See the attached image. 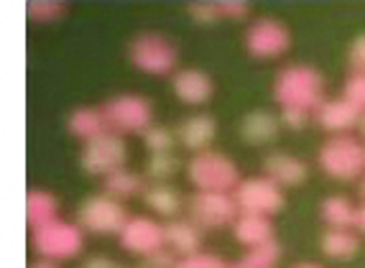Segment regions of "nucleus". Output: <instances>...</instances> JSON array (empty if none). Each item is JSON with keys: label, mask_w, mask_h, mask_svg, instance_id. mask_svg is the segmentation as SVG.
Returning <instances> with one entry per match:
<instances>
[{"label": "nucleus", "mask_w": 365, "mask_h": 268, "mask_svg": "<svg viewBox=\"0 0 365 268\" xmlns=\"http://www.w3.org/2000/svg\"><path fill=\"white\" fill-rule=\"evenodd\" d=\"M202 230L192 220H171L164 225V248H169L174 256H195L200 253Z\"/></svg>", "instance_id": "18"}, {"label": "nucleus", "mask_w": 365, "mask_h": 268, "mask_svg": "<svg viewBox=\"0 0 365 268\" xmlns=\"http://www.w3.org/2000/svg\"><path fill=\"white\" fill-rule=\"evenodd\" d=\"M360 197H363V205H365V179H363V184H360Z\"/></svg>", "instance_id": "43"}, {"label": "nucleus", "mask_w": 365, "mask_h": 268, "mask_svg": "<svg viewBox=\"0 0 365 268\" xmlns=\"http://www.w3.org/2000/svg\"><path fill=\"white\" fill-rule=\"evenodd\" d=\"M59 220V202L51 192L43 189H31L26 195V222L31 225V230L43 227Z\"/></svg>", "instance_id": "21"}, {"label": "nucleus", "mask_w": 365, "mask_h": 268, "mask_svg": "<svg viewBox=\"0 0 365 268\" xmlns=\"http://www.w3.org/2000/svg\"><path fill=\"white\" fill-rule=\"evenodd\" d=\"M67 128L74 138L79 140H92L98 138V135L108 133V125H105V118H103V110L100 108H77L69 113L67 118Z\"/></svg>", "instance_id": "22"}, {"label": "nucleus", "mask_w": 365, "mask_h": 268, "mask_svg": "<svg viewBox=\"0 0 365 268\" xmlns=\"http://www.w3.org/2000/svg\"><path fill=\"white\" fill-rule=\"evenodd\" d=\"M281 258V245L276 240H268V243H261L256 248H248L243 258V266L248 268H274Z\"/></svg>", "instance_id": "28"}, {"label": "nucleus", "mask_w": 365, "mask_h": 268, "mask_svg": "<svg viewBox=\"0 0 365 268\" xmlns=\"http://www.w3.org/2000/svg\"><path fill=\"white\" fill-rule=\"evenodd\" d=\"M279 115H274L271 110H250L240 120V138L250 146H266L279 135Z\"/></svg>", "instance_id": "17"}, {"label": "nucleus", "mask_w": 365, "mask_h": 268, "mask_svg": "<svg viewBox=\"0 0 365 268\" xmlns=\"http://www.w3.org/2000/svg\"><path fill=\"white\" fill-rule=\"evenodd\" d=\"M31 245L38 253V258H49L56 263L72 261L85 248V230L77 222L59 217L31 232Z\"/></svg>", "instance_id": "4"}, {"label": "nucleus", "mask_w": 365, "mask_h": 268, "mask_svg": "<svg viewBox=\"0 0 365 268\" xmlns=\"http://www.w3.org/2000/svg\"><path fill=\"white\" fill-rule=\"evenodd\" d=\"M342 98L360 110V115L365 113V72H353L347 77L345 87H342Z\"/></svg>", "instance_id": "30"}, {"label": "nucleus", "mask_w": 365, "mask_h": 268, "mask_svg": "<svg viewBox=\"0 0 365 268\" xmlns=\"http://www.w3.org/2000/svg\"><path fill=\"white\" fill-rule=\"evenodd\" d=\"M103 184H105L103 195L113 197V200H118V202L143 195V189H146L143 177H140V174H135V171L125 169V166H123V169H118V171H113V174H108V177L103 179Z\"/></svg>", "instance_id": "24"}, {"label": "nucleus", "mask_w": 365, "mask_h": 268, "mask_svg": "<svg viewBox=\"0 0 365 268\" xmlns=\"http://www.w3.org/2000/svg\"><path fill=\"white\" fill-rule=\"evenodd\" d=\"M128 159V146L118 133H103L98 138L87 140L79 153V166L90 177H108L113 171L123 169Z\"/></svg>", "instance_id": "8"}, {"label": "nucleus", "mask_w": 365, "mask_h": 268, "mask_svg": "<svg viewBox=\"0 0 365 268\" xmlns=\"http://www.w3.org/2000/svg\"><path fill=\"white\" fill-rule=\"evenodd\" d=\"M174 133H177V140L184 148L200 153L212 146L215 135H217V123L207 113H195V115L184 118Z\"/></svg>", "instance_id": "16"}, {"label": "nucleus", "mask_w": 365, "mask_h": 268, "mask_svg": "<svg viewBox=\"0 0 365 268\" xmlns=\"http://www.w3.org/2000/svg\"><path fill=\"white\" fill-rule=\"evenodd\" d=\"M319 215L327 222L329 227H337V230H350L353 227V217H355V205L347 197L342 195H332L322 202Z\"/></svg>", "instance_id": "25"}, {"label": "nucleus", "mask_w": 365, "mask_h": 268, "mask_svg": "<svg viewBox=\"0 0 365 268\" xmlns=\"http://www.w3.org/2000/svg\"><path fill=\"white\" fill-rule=\"evenodd\" d=\"M128 56L135 69L153 74V77L171 74L179 61L177 46H174L164 34H151V31H148V34H138V36L130 41Z\"/></svg>", "instance_id": "5"}, {"label": "nucleus", "mask_w": 365, "mask_h": 268, "mask_svg": "<svg viewBox=\"0 0 365 268\" xmlns=\"http://www.w3.org/2000/svg\"><path fill=\"white\" fill-rule=\"evenodd\" d=\"M120 238V248L130 256L148 258L156 250L164 248V225L146 215H135V217L125 220L123 230L118 232Z\"/></svg>", "instance_id": "12"}, {"label": "nucleus", "mask_w": 365, "mask_h": 268, "mask_svg": "<svg viewBox=\"0 0 365 268\" xmlns=\"http://www.w3.org/2000/svg\"><path fill=\"white\" fill-rule=\"evenodd\" d=\"M319 169L337 182H353L365 171V146L355 135H332L317 153Z\"/></svg>", "instance_id": "3"}, {"label": "nucleus", "mask_w": 365, "mask_h": 268, "mask_svg": "<svg viewBox=\"0 0 365 268\" xmlns=\"http://www.w3.org/2000/svg\"><path fill=\"white\" fill-rule=\"evenodd\" d=\"M187 179L200 192H227V195H232V189L240 182V171L227 153L207 148V151H200L189 159Z\"/></svg>", "instance_id": "2"}, {"label": "nucleus", "mask_w": 365, "mask_h": 268, "mask_svg": "<svg viewBox=\"0 0 365 268\" xmlns=\"http://www.w3.org/2000/svg\"><path fill=\"white\" fill-rule=\"evenodd\" d=\"M294 268H324V266H319V263H299V266H294Z\"/></svg>", "instance_id": "40"}, {"label": "nucleus", "mask_w": 365, "mask_h": 268, "mask_svg": "<svg viewBox=\"0 0 365 268\" xmlns=\"http://www.w3.org/2000/svg\"><path fill=\"white\" fill-rule=\"evenodd\" d=\"M67 6L59 3V0H31L29 3V16L34 21H41V24H49L64 16Z\"/></svg>", "instance_id": "29"}, {"label": "nucleus", "mask_w": 365, "mask_h": 268, "mask_svg": "<svg viewBox=\"0 0 365 268\" xmlns=\"http://www.w3.org/2000/svg\"><path fill=\"white\" fill-rule=\"evenodd\" d=\"M274 98L281 108L314 110L324 100V80L309 64H289L276 74Z\"/></svg>", "instance_id": "1"}, {"label": "nucleus", "mask_w": 365, "mask_h": 268, "mask_svg": "<svg viewBox=\"0 0 365 268\" xmlns=\"http://www.w3.org/2000/svg\"><path fill=\"white\" fill-rule=\"evenodd\" d=\"M135 268H153V266H151V263L146 261V258H143V261H140V263H138V266H135Z\"/></svg>", "instance_id": "42"}, {"label": "nucleus", "mask_w": 365, "mask_h": 268, "mask_svg": "<svg viewBox=\"0 0 365 268\" xmlns=\"http://www.w3.org/2000/svg\"><path fill=\"white\" fill-rule=\"evenodd\" d=\"M140 135H143V146L151 153H171L177 146V133L158 123H151Z\"/></svg>", "instance_id": "26"}, {"label": "nucleus", "mask_w": 365, "mask_h": 268, "mask_svg": "<svg viewBox=\"0 0 365 268\" xmlns=\"http://www.w3.org/2000/svg\"><path fill=\"white\" fill-rule=\"evenodd\" d=\"M103 118L110 133H143L153 123V105L143 95H115L103 105Z\"/></svg>", "instance_id": "6"}, {"label": "nucleus", "mask_w": 365, "mask_h": 268, "mask_svg": "<svg viewBox=\"0 0 365 268\" xmlns=\"http://www.w3.org/2000/svg\"><path fill=\"white\" fill-rule=\"evenodd\" d=\"M148 263H151L153 268H174L177 266V256L171 253L169 248H161V250H156L153 256H148L146 258Z\"/></svg>", "instance_id": "36"}, {"label": "nucleus", "mask_w": 365, "mask_h": 268, "mask_svg": "<svg viewBox=\"0 0 365 268\" xmlns=\"http://www.w3.org/2000/svg\"><path fill=\"white\" fill-rule=\"evenodd\" d=\"M232 235L245 248H256V245L274 240V222H271V217H263V215L237 212L235 222H232Z\"/></svg>", "instance_id": "19"}, {"label": "nucleus", "mask_w": 365, "mask_h": 268, "mask_svg": "<svg viewBox=\"0 0 365 268\" xmlns=\"http://www.w3.org/2000/svg\"><path fill=\"white\" fill-rule=\"evenodd\" d=\"M232 200L237 205V212L271 217L284 207V189L268 177H248L240 179L232 189Z\"/></svg>", "instance_id": "9"}, {"label": "nucleus", "mask_w": 365, "mask_h": 268, "mask_svg": "<svg viewBox=\"0 0 365 268\" xmlns=\"http://www.w3.org/2000/svg\"><path fill=\"white\" fill-rule=\"evenodd\" d=\"M289 46H292L289 29L271 16L256 19L245 31V49L256 59H276V56L287 54Z\"/></svg>", "instance_id": "10"}, {"label": "nucleus", "mask_w": 365, "mask_h": 268, "mask_svg": "<svg viewBox=\"0 0 365 268\" xmlns=\"http://www.w3.org/2000/svg\"><path fill=\"white\" fill-rule=\"evenodd\" d=\"M217 6H220V16L230 21H243V19H248V13H250V6L243 3V0H220Z\"/></svg>", "instance_id": "34"}, {"label": "nucleus", "mask_w": 365, "mask_h": 268, "mask_svg": "<svg viewBox=\"0 0 365 268\" xmlns=\"http://www.w3.org/2000/svg\"><path fill=\"white\" fill-rule=\"evenodd\" d=\"M263 171H266L263 177L276 182L281 189L299 187V184H304L307 177H309V166H307V161H302L299 156L287 153V151L268 153L266 161H263Z\"/></svg>", "instance_id": "15"}, {"label": "nucleus", "mask_w": 365, "mask_h": 268, "mask_svg": "<svg viewBox=\"0 0 365 268\" xmlns=\"http://www.w3.org/2000/svg\"><path fill=\"white\" fill-rule=\"evenodd\" d=\"M353 227H355V230H358V235H363V238H365V205H360V207H355Z\"/></svg>", "instance_id": "38"}, {"label": "nucleus", "mask_w": 365, "mask_h": 268, "mask_svg": "<svg viewBox=\"0 0 365 268\" xmlns=\"http://www.w3.org/2000/svg\"><path fill=\"white\" fill-rule=\"evenodd\" d=\"M82 268H123L118 261H113V258L108 256H92L87 258L85 263H82Z\"/></svg>", "instance_id": "37"}, {"label": "nucleus", "mask_w": 365, "mask_h": 268, "mask_svg": "<svg viewBox=\"0 0 365 268\" xmlns=\"http://www.w3.org/2000/svg\"><path fill=\"white\" fill-rule=\"evenodd\" d=\"M312 120V113L309 110H302V108H281V115L279 123L281 125H287L289 130H302L307 128V123Z\"/></svg>", "instance_id": "33"}, {"label": "nucleus", "mask_w": 365, "mask_h": 268, "mask_svg": "<svg viewBox=\"0 0 365 268\" xmlns=\"http://www.w3.org/2000/svg\"><path fill=\"white\" fill-rule=\"evenodd\" d=\"M319 248L327 258L332 261H350L360 253V238L358 232L353 230H337V227H329L327 232L319 240Z\"/></svg>", "instance_id": "23"}, {"label": "nucleus", "mask_w": 365, "mask_h": 268, "mask_svg": "<svg viewBox=\"0 0 365 268\" xmlns=\"http://www.w3.org/2000/svg\"><path fill=\"white\" fill-rule=\"evenodd\" d=\"M29 268H61L56 261H49V258H38V261H34Z\"/></svg>", "instance_id": "39"}, {"label": "nucleus", "mask_w": 365, "mask_h": 268, "mask_svg": "<svg viewBox=\"0 0 365 268\" xmlns=\"http://www.w3.org/2000/svg\"><path fill=\"white\" fill-rule=\"evenodd\" d=\"M128 220L125 205L108 195L87 197L77 210V225L92 235H118Z\"/></svg>", "instance_id": "7"}, {"label": "nucleus", "mask_w": 365, "mask_h": 268, "mask_svg": "<svg viewBox=\"0 0 365 268\" xmlns=\"http://www.w3.org/2000/svg\"><path fill=\"white\" fill-rule=\"evenodd\" d=\"M179 171V159L171 153H151L146 161V177L151 182H169Z\"/></svg>", "instance_id": "27"}, {"label": "nucleus", "mask_w": 365, "mask_h": 268, "mask_svg": "<svg viewBox=\"0 0 365 268\" xmlns=\"http://www.w3.org/2000/svg\"><path fill=\"white\" fill-rule=\"evenodd\" d=\"M235 268H248V266H243V263H240V266H235Z\"/></svg>", "instance_id": "44"}, {"label": "nucleus", "mask_w": 365, "mask_h": 268, "mask_svg": "<svg viewBox=\"0 0 365 268\" xmlns=\"http://www.w3.org/2000/svg\"><path fill=\"white\" fill-rule=\"evenodd\" d=\"M174 268H230L222 258L212 256V253H195V256H187L182 261H177Z\"/></svg>", "instance_id": "32"}, {"label": "nucleus", "mask_w": 365, "mask_h": 268, "mask_svg": "<svg viewBox=\"0 0 365 268\" xmlns=\"http://www.w3.org/2000/svg\"><path fill=\"white\" fill-rule=\"evenodd\" d=\"M358 128H360V135L365 138V113L360 115V123H358Z\"/></svg>", "instance_id": "41"}, {"label": "nucleus", "mask_w": 365, "mask_h": 268, "mask_svg": "<svg viewBox=\"0 0 365 268\" xmlns=\"http://www.w3.org/2000/svg\"><path fill=\"white\" fill-rule=\"evenodd\" d=\"M143 202L151 212H156L158 217H177L184 207L182 192L177 187H171L169 182H151L143 189Z\"/></svg>", "instance_id": "20"}, {"label": "nucleus", "mask_w": 365, "mask_h": 268, "mask_svg": "<svg viewBox=\"0 0 365 268\" xmlns=\"http://www.w3.org/2000/svg\"><path fill=\"white\" fill-rule=\"evenodd\" d=\"M171 90H174V95H177L184 105H205L212 98L215 85L207 72L187 67V69L174 72V77H171Z\"/></svg>", "instance_id": "14"}, {"label": "nucleus", "mask_w": 365, "mask_h": 268, "mask_svg": "<svg viewBox=\"0 0 365 268\" xmlns=\"http://www.w3.org/2000/svg\"><path fill=\"white\" fill-rule=\"evenodd\" d=\"M189 16H192V21L200 24V26H212L222 19V16H220V6L217 3H212V0L192 3V6H189Z\"/></svg>", "instance_id": "31"}, {"label": "nucleus", "mask_w": 365, "mask_h": 268, "mask_svg": "<svg viewBox=\"0 0 365 268\" xmlns=\"http://www.w3.org/2000/svg\"><path fill=\"white\" fill-rule=\"evenodd\" d=\"M350 67L353 72H365V34L350 43Z\"/></svg>", "instance_id": "35"}, {"label": "nucleus", "mask_w": 365, "mask_h": 268, "mask_svg": "<svg viewBox=\"0 0 365 268\" xmlns=\"http://www.w3.org/2000/svg\"><path fill=\"white\" fill-rule=\"evenodd\" d=\"M237 217V205L227 192H197L189 200V220L200 230H217L232 225Z\"/></svg>", "instance_id": "11"}, {"label": "nucleus", "mask_w": 365, "mask_h": 268, "mask_svg": "<svg viewBox=\"0 0 365 268\" xmlns=\"http://www.w3.org/2000/svg\"><path fill=\"white\" fill-rule=\"evenodd\" d=\"M314 120L319 128H324L332 135H347L353 128H358L360 110H355L345 98L322 100L314 108Z\"/></svg>", "instance_id": "13"}]
</instances>
